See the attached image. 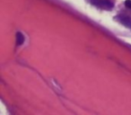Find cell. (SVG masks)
Returning a JSON list of instances; mask_svg holds the SVG:
<instances>
[{"mask_svg":"<svg viewBox=\"0 0 131 115\" xmlns=\"http://www.w3.org/2000/svg\"><path fill=\"white\" fill-rule=\"evenodd\" d=\"M24 42V34H23L22 33H20V32H18V33H16V45L20 46V45H22Z\"/></svg>","mask_w":131,"mask_h":115,"instance_id":"obj_2","label":"cell"},{"mask_svg":"<svg viewBox=\"0 0 131 115\" xmlns=\"http://www.w3.org/2000/svg\"><path fill=\"white\" fill-rule=\"evenodd\" d=\"M92 3L95 6H102V7H106V8H111L113 7V4L111 3L108 0H92Z\"/></svg>","mask_w":131,"mask_h":115,"instance_id":"obj_1","label":"cell"},{"mask_svg":"<svg viewBox=\"0 0 131 115\" xmlns=\"http://www.w3.org/2000/svg\"><path fill=\"white\" fill-rule=\"evenodd\" d=\"M125 6H127V7L130 8L131 9V0H126L125 1Z\"/></svg>","mask_w":131,"mask_h":115,"instance_id":"obj_4","label":"cell"},{"mask_svg":"<svg viewBox=\"0 0 131 115\" xmlns=\"http://www.w3.org/2000/svg\"><path fill=\"white\" fill-rule=\"evenodd\" d=\"M120 21H121V23L124 24V25L131 29V18L130 17L123 16V17H121V20Z\"/></svg>","mask_w":131,"mask_h":115,"instance_id":"obj_3","label":"cell"}]
</instances>
